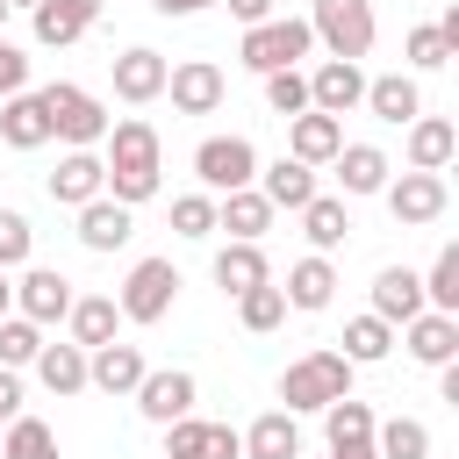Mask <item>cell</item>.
<instances>
[{"mask_svg": "<svg viewBox=\"0 0 459 459\" xmlns=\"http://www.w3.org/2000/svg\"><path fill=\"white\" fill-rule=\"evenodd\" d=\"M108 194L122 201V208H143L158 186H165V143H158V129L143 122V115H122V122H108Z\"/></svg>", "mask_w": 459, "mask_h": 459, "instance_id": "6da1fadb", "label": "cell"}, {"mask_svg": "<svg viewBox=\"0 0 459 459\" xmlns=\"http://www.w3.org/2000/svg\"><path fill=\"white\" fill-rule=\"evenodd\" d=\"M351 359L344 351H301L287 373H280V402H287V416H301V409H330L337 394H351Z\"/></svg>", "mask_w": 459, "mask_h": 459, "instance_id": "7a4b0ae2", "label": "cell"}, {"mask_svg": "<svg viewBox=\"0 0 459 459\" xmlns=\"http://www.w3.org/2000/svg\"><path fill=\"white\" fill-rule=\"evenodd\" d=\"M316 50V36H308V14H265V22H251L244 29V43H237V57L265 79V72H287V65H301Z\"/></svg>", "mask_w": 459, "mask_h": 459, "instance_id": "3957f363", "label": "cell"}, {"mask_svg": "<svg viewBox=\"0 0 459 459\" xmlns=\"http://www.w3.org/2000/svg\"><path fill=\"white\" fill-rule=\"evenodd\" d=\"M43 115H50V136L57 143H72V151H93L100 136H108V108L86 93V86H72V79H50L43 86Z\"/></svg>", "mask_w": 459, "mask_h": 459, "instance_id": "277c9868", "label": "cell"}, {"mask_svg": "<svg viewBox=\"0 0 459 459\" xmlns=\"http://www.w3.org/2000/svg\"><path fill=\"white\" fill-rule=\"evenodd\" d=\"M308 36L330 50V57H366L373 50V36H380V22H373V0H316L308 7Z\"/></svg>", "mask_w": 459, "mask_h": 459, "instance_id": "5b68a950", "label": "cell"}, {"mask_svg": "<svg viewBox=\"0 0 459 459\" xmlns=\"http://www.w3.org/2000/svg\"><path fill=\"white\" fill-rule=\"evenodd\" d=\"M172 301H179V265L172 258H136L129 280H122V294H115L122 323H165Z\"/></svg>", "mask_w": 459, "mask_h": 459, "instance_id": "8992f818", "label": "cell"}, {"mask_svg": "<svg viewBox=\"0 0 459 459\" xmlns=\"http://www.w3.org/2000/svg\"><path fill=\"white\" fill-rule=\"evenodd\" d=\"M194 179L201 194H237L258 179V143L251 136H201L194 143Z\"/></svg>", "mask_w": 459, "mask_h": 459, "instance_id": "52a82bcc", "label": "cell"}, {"mask_svg": "<svg viewBox=\"0 0 459 459\" xmlns=\"http://www.w3.org/2000/svg\"><path fill=\"white\" fill-rule=\"evenodd\" d=\"M380 194H387V215H394L402 230H423V222H437V215H445V201H452L445 172H402V179H387Z\"/></svg>", "mask_w": 459, "mask_h": 459, "instance_id": "ba28073f", "label": "cell"}, {"mask_svg": "<svg viewBox=\"0 0 459 459\" xmlns=\"http://www.w3.org/2000/svg\"><path fill=\"white\" fill-rule=\"evenodd\" d=\"M165 459H244V437L230 423H201L194 409L165 423Z\"/></svg>", "mask_w": 459, "mask_h": 459, "instance_id": "9c48e42d", "label": "cell"}, {"mask_svg": "<svg viewBox=\"0 0 459 459\" xmlns=\"http://www.w3.org/2000/svg\"><path fill=\"white\" fill-rule=\"evenodd\" d=\"M165 93H172V108H179V115H215V108H222V93H230V79H222V65L186 57V65H172V72H165Z\"/></svg>", "mask_w": 459, "mask_h": 459, "instance_id": "30bf717a", "label": "cell"}, {"mask_svg": "<svg viewBox=\"0 0 459 459\" xmlns=\"http://www.w3.org/2000/svg\"><path fill=\"white\" fill-rule=\"evenodd\" d=\"M308 79V108L316 115H351L359 100H366V72L351 65V57H323L316 72H301Z\"/></svg>", "mask_w": 459, "mask_h": 459, "instance_id": "8fae6325", "label": "cell"}, {"mask_svg": "<svg viewBox=\"0 0 459 459\" xmlns=\"http://www.w3.org/2000/svg\"><path fill=\"white\" fill-rule=\"evenodd\" d=\"M65 308H72V280H65L57 265H29V273L14 280V316H29V323H65Z\"/></svg>", "mask_w": 459, "mask_h": 459, "instance_id": "7c38bea8", "label": "cell"}, {"mask_svg": "<svg viewBox=\"0 0 459 459\" xmlns=\"http://www.w3.org/2000/svg\"><path fill=\"white\" fill-rule=\"evenodd\" d=\"M194 394H201V387H194L186 366H165V373H143V380H136V409H143V423H158V430H165L172 416H186Z\"/></svg>", "mask_w": 459, "mask_h": 459, "instance_id": "4fadbf2b", "label": "cell"}, {"mask_svg": "<svg viewBox=\"0 0 459 459\" xmlns=\"http://www.w3.org/2000/svg\"><path fill=\"white\" fill-rule=\"evenodd\" d=\"M151 366H143V351L136 344H122V337H108V344H93L86 351V387H100V394H136V380H143Z\"/></svg>", "mask_w": 459, "mask_h": 459, "instance_id": "5bb4252c", "label": "cell"}, {"mask_svg": "<svg viewBox=\"0 0 459 459\" xmlns=\"http://www.w3.org/2000/svg\"><path fill=\"white\" fill-rule=\"evenodd\" d=\"M373 409L359 402V394H337L330 409H323V430H330V452L337 459H373Z\"/></svg>", "mask_w": 459, "mask_h": 459, "instance_id": "9a60e30c", "label": "cell"}, {"mask_svg": "<svg viewBox=\"0 0 459 459\" xmlns=\"http://www.w3.org/2000/svg\"><path fill=\"white\" fill-rule=\"evenodd\" d=\"M337 143H344V115H316V108L287 115V158H301V165H330Z\"/></svg>", "mask_w": 459, "mask_h": 459, "instance_id": "2e32d148", "label": "cell"}, {"mask_svg": "<svg viewBox=\"0 0 459 459\" xmlns=\"http://www.w3.org/2000/svg\"><path fill=\"white\" fill-rule=\"evenodd\" d=\"M93 194H108V165H100V151H65L57 172H50V201H57V208H86Z\"/></svg>", "mask_w": 459, "mask_h": 459, "instance_id": "e0dca14e", "label": "cell"}, {"mask_svg": "<svg viewBox=\"0 0 459 459\" xmlns=\"http://www.w3.org/2000/svg\"><path fill=\"white\" fill-rule=\"evenodd\" d=\"M72 215H79V244H86V251H122V244L136 237V215H129L115 194H93V201L72 208Z\"/></svg>", "mask_w": 459, "mask_h": 459, "instance_id": "ac0fdd59", "label": "cell"}, {"mask_svg": "<svg viewBox=\"0 0 459 459\" xmlns=\"http://www.w3.org/2000/svg\"><path fill=\"white\" fill-rule=\"evenodd\" d=\"M29 14H36V43L43 50H65V43H79L100 22V0H36Z\"/></svg>", "mask_w": 459, "mask_h": 459, "instance_id": "d6986e66", "label": "cell"}, {"mask_svg": "<svg viewBox=\"0 0 459 459\" xmlns=\"http://www.w3.org/2000/svg\"><path fill=\"white\" fill-rule=\"evenodd\" d=\"M108 72H115V93H122L129 108H143V100H158V93H165V72H172V65H165L158 50H143V43H136V50L108 57Z\"/></svg>", "mask_w": 459, "mask_h": 459, "instance_id": "ffe728a7", "label": "cell"}, {"mask_svg": "<svg viewBox=\"0 0 459 459\" xmlns=\"http://www.w3.org/2000/svg\"><path fill=\"white\" fill-rule=\"evenodd\" d=\"M0 143L7 151H43L50 143V115H43V93H7L0 100Z\"/></svg>", "mask_w": 459, "mask_h": 459, "instance_id": "44dd1931", "label": "cell"}, {"mask_svg": "<svg viewBox=\"0 0 459 459\" xmlns=\"http://www.w3.org/2000/svg\"><path fill=\"white\" fill-rule=\"evenodd\" d=\"M273 201L258 194V186H237V194H215V230H230L237 244H258L265 230H273Z\"/></svg>", "mask_w": 459, "mask_h": 459, "instance_id": "7402d4cb", "label": "cell"}, {"mask_svg": "<svg viewBox=\"0 0 459 459\" xmlns=\"http://www.w3.org/2000/svg\"><path fill=\"white\" fill-rule=\"evenodd\" d=\"M373 316L380 323H409V316H423V273H409V265H380L373 273Z\"/></svg>", "mask_w": 459, "mask_h": 459, "instance_id": "603a6c76", "label": "cell"}, {"mask_svg": "<svg viewBox=\"0 0 459 459\" xmlns=\"http://www.w3.org/2000/svg\"><path fill=\"white\" fill-rule=\"evenodd\" d=\"M251 186H258L273 208H294V215H301V208L316 201V165H301V158H273V165H258Z\"/></svg>", "mask_w": 459, "mask_h": 459, "instance_id": "cb8c5ba5", "label": "cell"}, {"mask_svg": "<svg viewBox=\"0 0 459 459\" xmlns=\"http://www.w3.org/2000/svg\"><path fill=\"white\" fill-rule=\"evenodd\" d=\"M280 294H287V308H308V316H316V308L337 301V265H330L323 251H308V258L287 265V287H280Z\"/></svg>", "mask_w": 459, "mask_h": 459, "instance_id": "d4e9b609", "label": "cell"}, {"mask_svg": "<svg viewBox=\"0 0 459 459\" xmlns=\"http://www.w3.org/2000/svg\"><path fill=\"white\" fill-rule=\"evenodd\" d=\"M402 330H409V359H416V366H445V359H459V316L423 308V316H409Z\"/></svg>", "mask_w": 459, "mask_h": 459, "instance_id": "484cf974", "label": "cell"}, {"mask_svg": "<svg viewBox=\"0 0 459 459\" xmlns=\"http://www.w3.org/2000/svg\"><path fill=\"white\" fill-rule=\"evenodd\" d=\"M402 129H409V172H445V165H452L459 129H452L445 115H416V122H402Z\"/></svg>", "mask_w": 459, "mask_h": 459, "instance_id": "4316f807", "label": "cell"}, {"mask_svg": "<svg viewBox=\"0 0 459 459\" xmlns=\"http://www.w3.org/2000/svg\"><path fill=\"white\" fill-rule=\"evenodd\" d=\"M359 108H373L380 122H394V129H402V122H416V115H423V93H416V79H409V72H380V79H366V100H359Z\"/></svg>", "mask_w": 459, "mask_h": 459, "instance_id": "83f0119b", "label": "cell"}, {"mask_svg": "<svg viewBox=\"0 0 459 459\" xmlns=\"http://www.w3.org/2000/svg\"><path fill=\"white\" fill-rule=\"evenodd\" d=\"M244 437V459H301V423L287 416V409H265L251 430H237Z\"/></svg>", "mask_w": 459, "mask_h": 459, "instance_id": "f1b7e54d", "label": "cell"}, {"mask_svg": "<svg viewBox=\"0 0 459 459\" xmlns=\"http://www.w3.org/2000/svg\"><path fill=\"white\" fill-rule=\"evenodd\" d=\"M330 165H337L344 194H380V186H387V172H394L380 143H337V158H330Z\"/></svg>", "mask_w": 459, "mask_h": 459, "instance_id": "f546056e", "label": "cell"}, {"mask_svg": "<svg viewBox=\"0 0 459 459\" xmlns=\"http://www.w3.org/2000/svg\"><path fill=\"white\" fill-rule=\"evenodd\" d=\"M65 323H72V344H108L115 330H122V308H115V294H72V308H65Z\"/></svg>", "mask_w": 459, "mask_h": 459, "instance_id": "4dcf8cb0", "label": "cell"}, {"mask_svg": "<svg viewBox=\"0 0 459 459\" xmlns=\"http://www.w3.org/2000/svg\"><path fill=\"white\" fill-rule=\"evenodd\" d=\"M258 280H273L265 251H258V244H237V237H230V244L215 251V287H222V294L237 301V294H244V287H258Z\"/></svg>", "mask_w": 459, "mask_h": 459, "instance_id": "1f68e13d", "label": "cell"}, {"mask_svg": "<svg viewBox=\"0 0 459 459\" xmlns=\"http://www.w3.org/2000/svg\"><path fill=\"white\" fill-rule=\"evenodd\" d=\"M29 366H36V380H43L50 394H79V387H86V344H43Z\"/></svg>", "mask_w": 459, "mask_h": 459, "instance_id": "d6a6232c", "label": "cell"}, {"mask_svg": "<svg viewBox=\"0 0 459 459\" xmlns=\"http://www.w3.org/2000/svg\"><path fill=\"white\" fill-rule=\"evenodd\" d=\"M373 459H430V423H416V416L373 423Z\"/></svg>", "mask_w": 459, "mask_h": 459, "instance_id": "836d02e7", "label": "cell"}, {"mask_svg": "<svg viewBox=\"0 0 459 459\" xmlns=\"http://www.w3.org/2000/svg\"><path fill=\"white\" fill-rule=\"evenodd\" d=\"M301 230H308V244L330 258V251L351 237V215H344V201H337V194H316V201L301 208Z\"/></svg>", "mask_w": 459, "mask_h": 459, "instance_id": "e575fe53", "label": "cell"}, {"mask_svg": "<svg viewBox=\"0 0 459 459\" xmlns=\"http://www.w3.org/2000/svg\"><path fill=\"white\" fill-rule=\"evenodd\" d=\"M387 351H394V323H380L373 308L344 323V359H351V366H380Z\"/></svg>", "mask_w": 459, "mask_h": 459, "instance_id": "d590c367", "label": "cell"}, {"mask_svg": "<svg viewBox=\"0 0 459 459\" xmlns=\"http://www.w3.org/2000/svg\"><path fill=\"white\" fill-rule=\"evenodd\" d=\"M0 459H57V430L43 416H14L0 423Z\"/></svg>", "mask_w": 459, "mask_h": 459, "instance_id": "8d00e7d4", "label": "cell"}, {"mask_svg": "<svg viewBox=\"0 0 459 459\" xmlns=\"http://www.w3.org/2000/svg\"><path fill=\"white\" fill-rule=\"evenodd\" d=\"M423 308L459 316V244H445V251L430 258V273H423Z\"/></svg>", "mask_w": 459, "mask_h": 459, "instance_id": "74e56055", "label": "cell"}, {"mask_svg": "<svg viewBox=\"0 0 459 459\" xmlns=\"http://www.w3.org/2000/svg\"><path fill=\"white\" fill-rule=\"evenodd\" d=\"M237 323H244V330H280V323H287V294H280L273 280L244 287V294H237Z\"/></svg>", "mask_w": 459, "mask_h": 459, "instance_id": "f35d334b", "label": "cell"}, {"mask_svg": "<svg viewBox=\"0 0 459 459\" xmlns=\"http://www.w3.org/2000/svg\"><path fill=\"white\" fill-rule=\"evenodd\" d=\"M36 351H43V323H29V316H14V308H7V316H0V366H14V373H22Z\"/></svg>", "mask_w": 459, "mask_h": 459, "instance_id": "ab89813d", "label": "cell"}, {"mask_svg": "<svg viewBox=\"0 0 459 459\" xmlns=\"http://www.w3.org/2000/svg\"><path fill=\"white\" fill-rule=\"evenodd\" d=\"M265 108H273V115H301V108H308V79H301V65L265 72Z\"/></svg>", "mask_w": 459, "mask_h": 459, "instance_id": "60d3db41", "label": "cell"}, {"mask_svg": "<svg viewBox=\"0 0 459 459\" xmlns=\"http://www.w3.org/2000/svg\"><path fill=\"white\" fill-rule=\"evenodd\" d=\"M172 230L179 237H215V194H179L172 201Z\"/></svg>", "mask_w": 459, "mask_h": 459, "instance_id": "b9f144b4", "label": "cell"}, {"mask_svg": "<svg viewBox=\"0 0 459 459\" xmlns=\"http://www.w3.org/2000/svg\"><path fill=\"white\" fill-rule=\"evenodd\" d=\"M29 244H36V230H29V215H14V208H0V273H14V265H29Z\"/></svg>", "mask_w": 459, "mask_h": 459, "instance_id": "7bdbcfd3", "label": "cell"}, {"mask_svg": "<svg viewBox=\"0 0 459 459\" xmlns=\"http://www.w3.org/2000/svg\"><path fill=\"white\" fill-rule=\"evenodd\" d=\"M402 50H409V65H416V72H437V65L452 57V50H445V36H437L430 22H423V29H409V43H402Z\"/></svg>", "mask_w": 459, "mask_h": 459, "instance_id": "ee69618b", "label": "cell"}, {"mask_svg": "<svg viewBox=\"0 0 459 459\" xmlns=\"http://www.w3.org/2000/svg\"><path fill=\"white\" fill-rule=\"evenodd\" d=\"M22 86H29V50L0 36V100H7V93H22Z\"/></svg>", "mask_w": 459, "mask_h": 459, "instance_id": "f6af8a7d", "label": "cell"}, {"mask_svg": "<svg viewBox=\"0 0 459 459\" xmlns=\"http://www.w3.org/2000/svg\"><path fill=\"white\" fill-rule=\"evenodd\" d=\"M14 416H22V373L0 366V423H14Z\"/></svg>", "mask_w": 459, "mask_h": 459, "instance_id": "bcb514c9", "label": "cell"}, {"mask_svg": "<svg viewBox=\"0 0 459 459\" xmlns=\"http://www.w3.org/2000/svg\"><path fill=\"white\" fill-rule=\"evenodd\" d=\"M222 7H230V14H237V22H244V29H251V22H265V14H273V0H222Z\"/></svg>", "mask_w": 459, "mask_h": 459, "instance_id": "7dc6e473", "label": "cell"}, {"mask_svg": "<svg viewBox=\"0 0 459 459\" xmlns=\"http://www.w3.org/2000/svg\"><path fill=\"white\" fill-rule=\"evenodd\" d=\"M165 22H186V14H201V7H215V0H151Z\"/></svg>", "mask_w": 459, "mask_h": 459, "instance_id": "c3c4849f", "label": "cell"}, {"mask_svg": "<svg viewBox=\"0 0 459 459\" xmlns=\"http://www.w3.org/2000/svg\"><path fill=\"white\" fill-rule=\"evenodd\" d=\"M7 308H14V280L0 273V316H7Z\"/></svg>", "mask_w": 459, "mask_h": 459, "instance_id": "681fc988", "label": "cell"}, {"mask_svg": "<svg viewBox=\"0 0 459 459\" xmlns=\"http://www.w3.org/2000/svg\"><path fill=\"white\" fill-rule=\"evenodd\" d=\"M7 7H36V0H7Z\"/></svg>", "mask_w": 459, "mask_h": 459, "instance_id": "f907efd6", "label": "cell"}, {"mask_svg": "<svg viewBox=\"0 0 459 459\" xmlns=\"http://www.w3.org/2000/svg\"><path fill=\"white\" fill-rule=\"evenodd\" d=\"M0 22H7V0H0Z\"/></svg>", "mask_w": 459, "mask_h": 459, "instance_id": "816d5d0a", "label": "cell"}, {"mask_svg": "<svg viewBox=\"0 0 459 459\" xmlns=\"http://www.w3.org/2000/svg\"><path fill=\"white\" fill-rule=\"evenodd\" d=\"M330 459H337V452H330Z\"/></svg>", "mask_w": 459, "mask_h": 459, "instance_id": "f5cc1de1", "label": "cell"}]
</instances>
